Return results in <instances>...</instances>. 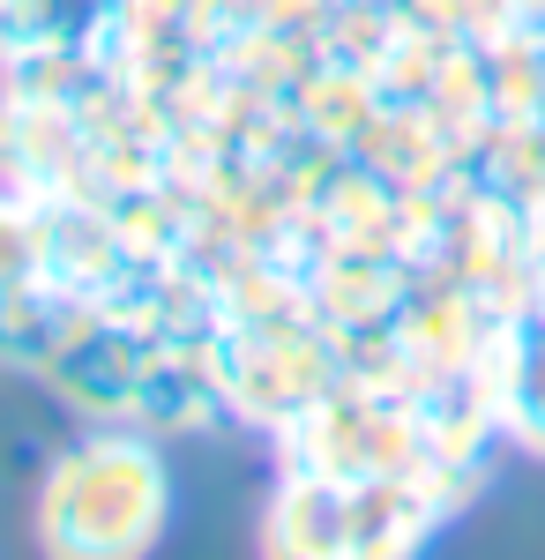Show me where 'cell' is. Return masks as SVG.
Segmentation results:
<instances>
[{
    "label": "cell",
    "mask_w": 545,
    "mask_h": 560,
    "mask_svg": "<svg viewBox=\"0 0 545 560\" xmlns=\"http://www.w3.org/2000/svg\"><path fill=\"white\" fill-rule=\"evenodd\" d=\"M486 404H494V427L545 456V300H531L515 322H501V345L486 366Z\"/></svg>",
    "instance_id": "cell-2"
},
{
    "label": "cell",
    "mask_w": 545,
    "mask_h": 560,
    "mask_svg": "<svg viewBox=\"0 0 545 560\" xmlns=\"http://www.w3.org/2000/svg\"><path fill=\"white\" fill-rule=\"evenodd\" d=\"M172 523V471L142 427H90L38 478V538L68 560H135Z\"/></svg>",
    "instance_id": "cell-1"
},
{
    "label": "cell",
    "mask_w": 545,
    "mask_h": 560,
    "mask_svg": "<svg viewBox=\"0 0 545 560\" xmlns=\"http://www.w3.org/2000/svg\"><path fill=\"white\" fill-rule=\"evenodd\" d=\"M53 277V224H45L38 202L23 195H0V300Z\"/></svg>",
    "instance_id": "cell-3"
},
{
    "label": "cell",
    "mask_w": 545,
    "mask_h": 560,
    "mask_svg": "<svg viewBox=\"0 0 545 560\" xmlns=\"http://www.w3.org/2000/svg\"><path fill=\"white\" fill-rule=\"evenodd\" d=\"M523 120H531V135L545 142V83H538V97H531V113H523Z\"/></svg>",
    "instance_id": "cell-4"
}]
</instances>
